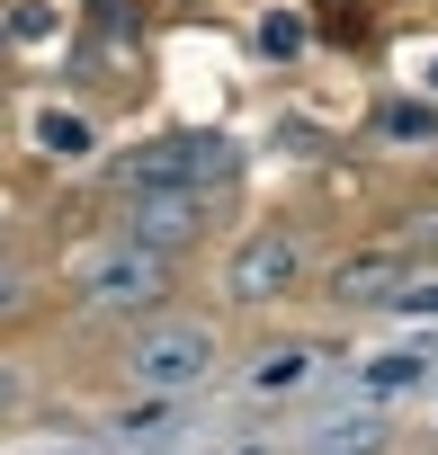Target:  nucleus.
Returning a JSON list of instances; mask_svg holds the SVG:
<instances>
[{
    "label": "nucleus",
    "instance_id": "f257e3e1",
    "mask_svg": "<svg viewBox=\"0 0 438 455\" xmlns=\"http://www.w3.org/2000/svg\"><path fill=\"white\" fill-rule=\"evenodd\" d=\"M224 179H233V134H215V125L152 134V143L126 161V196H134V188H188V196H215Z\"/></svg>",
    "mask_w": 438,
    "mask_h": 455
},
{
    "label": "nucleus",
    "instance_id": "f03ea898",
    "mask_svg": "<svg viewBox=\"0 0 438 455\" xmlns=\"http://www.w3.org/2000/svg\"><path fill=\"white\" fill-rule=\"evenodd\" d=\"M161 286H170V268L143 242H108V251H81L72 259V295L81 304H152Z\"/></svg>",
    "mask_w": 438,
    "mask_h": 455
},
{
    "label": "nucleus",
    "instance_id": "7ed1b4c3",
    "mask_svg": "<svg viewBox=\"0 0 438 455\" xmlns=\"http://www.w3.org/2000/svg\"><path fill=\"white\" fill-rule=\"evenodd\" d=\"M206 375H215V331L206 322H161L152 339H134V384L179 393V384H206Z\"/></svg>",
    "mask_w": 438,
    "mask_h": 455
},
{
    "label": "nucleus",
    "instance_id": "20e7f679",
    "mask_svg": "<svg viewBox=\"0 0 438 455\" xmlns=\"http://www.w3.org/2000/svg\"><path fill=\"white\" fill-rule=\"evenodd\" d=\"M197 233H206V196H188V188H134L126 196V242H143V251L170 259Z\"/></svg>",
    "mask_w": 438,
    "mask_h": 455
},
{
    "label": "nucleus",
    "instance_id": "39448f33",
    "mask_svg": "<svg viewBox=\"0 0 438 455\" xmlns=\"http://www.w3.org/2000/svg\"><path fill=\"white\" fill-rule=\"evenodd\" d=\"M287 277H296V233H278V223H269V233H251V242L233 251V268H224V286H233L242 304H269Z\"/></svg>",
    "mask_w": 438,
    "mask_h": 455
},
{
    "label": "nucleus",
    "instance_id": "423d86ee",
    "mask_svg": "<svg viewBox=\"0 0 438 455\" xmlns=\"http://www.w3.org/2000/svg\"><path fill=\"white\" fill-rule=\"evenodd\" d=\"M385 446V411H340L304 437V455H376Z\"/></svg>",
    "mask_w": 438,
    "mask_h": 455
},
{
    "label": "nucleus",
    "instance_id": "0eeeda50",
    "mask_svg": "<svg viewBox=\"0 0 438 455\" xmlns=\"http://www.w3.org/2000/svg\"><path fill=\"white\" fill-rule=\"evenodd\" d=\"M393 268H402V251H358V259H349L331 286H340V304H385V295L402 286Z\"/></svg>",
    "mask_w": 438,
    "mask_h": 455
},
{
    "label": "nucleus",
    "instance_id": "6e6552de",
    "mask_svg": "<svg viewBox=\"0 0 438 455\" xmlns=\"http://www.w3.org/2000/svg\"><path fill=\"white\" fill-rule=\"evenodd\" d=\"M36 143H45V152H63V161H72V152L90 161V152H99V125H90L81 108H45V116H36Z\"/></svg>",
    "mask_w": 438,
    "mask_h": 455
},
{
    "label": "nucleus",
    "instance_id": "1a4fd4ad",
    "mask_svg": "<svg viewBox=\"0 0 438 455\" xmlns=\"http://www.w3.org/2000/svg\"><path fill=\"white\" fill-rule=\"evenodd\" d=\"M376 134H393V143H429V134H438V108H429V99H385V108H376Z\"/></svg>",
    "mask_w": 438,
    "mask_h": 455
},
{
    "label": "nucleus",
    "instance_id": "9d476101",
    "mask_svg": "<svg viewBox=\"0 0 438 455\" xmlns=\"http://www.w3.org/2000/svg\"><path fill=\"white\" fill-rule=\"evenodd\" d=\"M304 36H313V28H304L296 10H269V19H260V54H269V63H296Z\"/></svg>",
    "mask_w": 438,
    "mask_h": 455
},
{
    "label": "nucleus",
    "instance_id": "9b49d317",
    "mask_svg": "<svg viewBox=\"0 0 438 455\" xmlns=\"http://www.w3.org/2000/svg\"><path fill=\"white\" fill-rule=\"evenodd\" d=\"M411 384H420V357H376V366L358 375L367 402H393V393H411Z\"/></svg>",
    "mask_w": 438,
    "mask_h": 455
},
{
    "label": "nucleus",
    "instance_id": "f8f14e48",
    "mask_svg": "<svg viewBox=\"0 0 438 455\" xmlns=\"http://www.w3.org/2000/svg\"><path fill=\"white\" fill-rule=\"evenodd\" d=\"M304 375H313V357H304V348H278V357H260L251 384H260V393H287V384H304Z\"/></svg>",
    "mask_w": 438,
    "mask_h": 455
},
{
    "label": "nucleus",
    "instance_id": "ddd939ff",
    "mask_svg": "<svg viewBox=\"0 0 438 455\" xmlns=\"http://www.w3.org/2000/svg\"><path fill=\"white\" fill-rule=\"evenodd\" d=\"M385 304H393L402 322H438V277H402V286H393Z\"/></svg>",
    "mask_w": 438,
    "mask_h": 455
},
{
    "label": "nucleus",
    "instance_id": "4468645a",
    "mask_svg": "<svg viewBox=\"0 0 438 455\" xmlns=\"http://www.w3.org/2000/svg\"><path fill=\"white\" fill-rule=\"evenodd\" d=\"M402 251H420V259H438V205H420V214L402 223Z\"/></svg>",
    "mask_w": 438,
    "mask_h": 455
},
{
    "label": "nucleus",
    "instance_id": "2eb2a0df",
    "mask_svg": "<svg viewBox=\"0 0 438 455\" xmlns=\"http://www.w3.org/2000/svg\"><path fill=\"white\" fill-rule=\"evenodd\" d=\"M19 304H28V277H19V268H0V313H19Z\"/></svg>",
    "mask_w": 438,
    "mask_h": 455
},
{
    "label": "nucleus",
    "instance_id": "dca6fc26",
    "mask_svg": "<svg viewBox=\"0 0 438 455\" xmlns=\"http://www.w3.org/2000/svg\"><path fill=\"white\" fill-rule=\"evenodd\" d=\"M0 411H19V375L10 366H0Z\"/></svg>",
    "mask_w": 438,
    "mask_h": 455
},
{
    "label": "nucleus",
    "instance_id": "f3484780",
    "mask_svg": "<svg viewBox=\"0 0 438 455\" xmlns=\"http://www.w3.org/2000/svg\"><path fill=\"white\" fill-rule=\"evenodd\" d=\"M429 81H438V54H429Z\"/></svg>",
    "mask_w": 438,
    "mask_h": 455
}]
</instances>
